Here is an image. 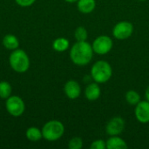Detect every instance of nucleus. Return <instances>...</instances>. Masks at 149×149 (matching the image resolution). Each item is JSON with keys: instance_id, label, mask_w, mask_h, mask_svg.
<instances>
[{"instance_id": "nucleus-7", "label": "nucleus", "mask_w": 149, "mask_h": 149, "mask_svg": "<svg viewBox=\"0 0 149 149\" xmlns=\"http://www.w3.org/2000/svg\"><path fill=\"white\" fill-rule=\"evenodd\" d=\"M134 32V25L128 21H120L117 23L113 29V35L118 40L129 38Z\"/></svg>"}, {"instance_id": "nucleus-25", "label": "nucleus", "mask_w": 149, "mask_h": 149, "mask_svg": "<svg viewBox=\"0 0 149 149\" xmlns=\"http://www.w3.org/2000/svg\"><path fill=\"white\" fill-rule=\"evenodd\" d=\"M139 1H141V2H144V1H147V0H139Z\"/></svg>"}, {"instance_id": "nucleus-24", "label": "nucleus", "mask_w": 149, "mask_h": 149, "mask_svg": "<svg viewBox=\"0 0 149 149\" xmlns=\"http://www.w3.org/2000/svg\"><path fill=\"white\" fill-rule=\"evenodd\" d=\"M66 1L67 3H75V2H78L79 0H65Z\"/></svg>"}, {"instance_id": "nucleus-19", "label": "nucleus", "mask_w": 149, "mask_h": 149, "mask_svg": "<svg viewBox=\"0 0 149 149\" xmlns=\"http://www.w3.org/2000/svg\"><path fill=\"white\" fill-rule=\"evenodd\" d=\"M74 37L77 41H86V38L88 37L86 29L83 26H79L74 31Z\"/></svg>"}, {"instance_id": "nucleus-5", "label": "nucleus", "mask_w": 149, "mask_h": 149, "mask_svg": "<svg viewBox=\"0 0 149 149\" xmlns=\"http://www.w3.org/2000/svg\"><path fill=\"white\" fill-rule=\"evenodd\" d=\"M92 46L95 53L99 55H106L113 49V42L110 37L107 35H100L94 39Z\"/></svg>"}, {"instance_id": "nucleus-9", "label": "nucleus", "mask_w": 149, "mask_h": 149, "mask_svg": "<svg viewBox=\"0 0 149 149\" xmlns=\"http://www.w3.org/2000/svg\"><path fill=\"white\" fill-rule=\"evenodd\" d=\"M135 118L140 123L147 124L149 123V101L148 100H141L134 109Z\"/></svg>"}, {"instance_id": "nucleus-6", "label": "nucleus", "mask_w": 149, "mask_h": 149, "mask_svg": "<svg viewBox=\"0 0 149 149\" xmlns=\"http://www.w3.org/2000/svg\"><path fill=\"white\" fill-rule=\"evenodd\" d=\"M6 110L13 117L21 116L25 109V105L24 100L18 96H10L6 100Z\"/></svg>"}, {"instance_id": "nucleus-11", "label": "nucleus", "mask_w": 149, "mask_h": 149, "mask_svg": "<svg viewBox=\"0 0 149 149\" xmlns=\"http://www.w3.org/2000/svg\"><path fill=\"white\" fill-rule=\"evenodd\" d=\"M101 94V90L99 86V83H91L89 84L86 90H85V97L89 101H95L97 100Z\"/></svg>"}, {"instance_id": "nucleus-23", "label": "nucleus", "mask_w": 149, "mask_h": 149, "mask_svg": "<svg viewBox=\"0 0 149 149\" xmlns=\"http://www.w3.org/2000/svg\"><path fill=\"white\" fill-rule=\"evenodd\" d=\"M145 97H146V100L149 101V86L147 87V89H146V92H145Z\"/></svg>"}, {"instance_id": "nucleus-10", "label": "nucleus", "mask_w": 149, "mask_h": 149, "mask_svg": "<svg viewBox=\"0 0 149 149\" xmlns=\"http://www.w3.org/2000/svg\"><path fill=\"white\" fill-rule=\"evenodd\" d=\"M64 92L70 100H76L80 96L81 87L76 80H68L64 86Z\"/></svg>"}, {"instance_id": "nucleus-1", "label": "nucleus", "mask_w": 149, "mask_h": 149, "mask_svg": "<svg viewBox=\"0 0 149 149\" xmlns=\"http://www.w3.org/2000/svg\"><path fill=\"white\" fill-rule=\"evenodd\" d=\"M93 49L87 41H77L70 51V58L73 64L83 66L89 64L93 57Z\"/></svg>"}, {"instance_id": "nucleus-8", "label": "nucleus", "mask_w": 149, "mask_h": 149, "mask_svg": "<svg viewBox=\"0 0 149 149\" xmlns=\"http://www.w3.org/2000/svg\"><path fill=\"white\" fill-rule=\"evenodd\" d=\"M125 120L121 117H113L112 118L106 127V132L110 136L119 135L125 129Z\"/></svg>"}, {"instance_id": "nucleus-14", "label": "nucleus", "mask_w": 149, "mask_h": 149, "mask_svg": "<svg viewBox=\"0 0 149 149\" xmlns=\"http://www.w3.org/2000/svg\"><path fill=\"white\" fill-rule=\"evenodd\" d=\"M3 45L8 50L14 51L18 48L19 41L16 36L12 34H8V35H5L3 38Z\"/></svg>"}, {"instance_id": "nucleus-20", "label": "nucleus", "mask_w": 149, "mask_h": 149, "mask_svg": "<svg viewBox=\"0 0 149 149\" xmlns=\"http://www.w3.org/2000/svg\"><path fill=\"white\" fill-rule=\"evenodd\" d=\"M68 148L70 149H81L83 148V141L79 137H73L69 141Z\"/></svg>"}, {"instance_id": "nucleus-17", "label": "nucleus", "mask_w": 149, "mask_h": 149, "mask_svg": "<svg viewBox=\"0 0 149 149\" xmlns=\"http://www.w3.org/2000/svg\"><path fill=\"white\" fill-rule=\"evenodd\" d=\"M126 101L131 106H136L141 101V95L134 90H130L126 93Z\"/></svg>"}, {"instance_id": "nucleus-16", "label": "nucleus", "mask_w": 149, "mask_h": 149, "mask_svg": "<svg viewBox=\"0 0 149 149\" xmlns=\"http://www.w3.org/2000/svg\"><path fill=\"white\" fill-rule=\"evenodd\" d=\"M25 134H26V138L31 141H38L41 138H43L42 130H40L39 128L36 127H29L27 129Z\"/></svg>"}, {"instance_id": "nucleus-4", "label": "nucleus", "mask_w": 149, "mask_h": 149, "mask_svg": "<svg viewBox=\"0 0 149 149\" xmlns=\"http://www.w3.org/2000/svg\"><path fill=\"white\" fill-rule=\"evenodd\" d=\"M65 133V127L59 120H50L45 123L42 128L43 138L48 141H55L59 140Z\"/></svg>"}, {"instance_id": "nucleus-2", "label": "nucleus", "mask_w": 149, "mask_h": 149, "mask_svg": "<svg viewBox=\"0 0 149 149\" xmlns=\"http://www.w3.org/2000/svg\"><path fill=\"white\" fill-rule=\"evenodd\" d=\"M112 76L113 68L107 61L99 60L95 62L91 68V77L99 84L107 83Z\"/></svg>"}, {"instance_id": "nucleus-3", "label": "nucleus", "mask_w": 149, "mask_h": 149, "mask_svg": "<svg viewBox=\"0 0 149 149\" xmlns=\"http://www.w3.org/2000/svg\"><path fill=\"white\" fill-rule=\"evenodd\" d=\"M11 69L18 73L25 72L30 67V58L27 53L21 49L14 50L9 58Z\"/></svg>"}, {"instance_id": "nucleus-22", "label": "nucleus", "mask_w": 149, "mask_h": 149, "mask_svg": "<svg viewBox=\"0 0 149 149\" xmlns=\"http://www.w3.org/2000/svg\"><path fill=\"white\" fill-rule=\"evenodd\" d=\"M16 3L22 7H28L32 5L36 0H15Z\"/></svg>"}, {"instance_id": "nucleus-13", "label": "nucleus", "mask_w": 149, "mask_h": 149, "mask_svg": "<svg viewBox=\"0 0 149 149\" xmlns=\"http://www.w3.org/2000/svg\"><path fill=\"white\" fill-rule=\"evenodd\" d=\"M78 10L84 14H89L93 12L96 7L95 0H79L77 2Z\"/></svg>"}, {"instance_id": "nucleus-18", "label": "nucleus", "mask_w": 149, "mask_h": 149, "mask_svg": "<svg viewBox=\"0 0 149 149\" xmlns=\"http://www.w3.org/2000/svg\"><path fill=\"white\" fill-rule=\"evenodd\" d=\"M12 87L10 84L7 81L0 82V98L7 100L10 96H11Z\"/></svg>"}, {"instance_id": "nucleus-12", "label": "nucleus", "mask_w": 149, "mask_h": 149, "mask_svg": "<svg viewBox=\"0 0 149 149\" xmlns=\"http://www.w3.org/2000/svg\"><path fill=\"white\" fill-rule=\"evenodd\" d=\"M107 149H127L128 148L127 142L118 135L110 136V138L106 141Z\"/></svg>"}, {"instance_id": "nucleus-15", "label": "nucleus", "mask_w": 149, "mask_h": 149, "mask_svg": "<svg viewBox=\"0 0 149 149\" xmlns=\"http://www.w3.org/2000/svg\"><path fill=\"white\" fill-rule=\"evenodd\" d=\"M69 40L65 38H56L53 43H52V48L58 52H62L66 51L69 48Z\"/></svg>"}, {"instance_id": "nucleus-21", "label": "nucleus", "mask_w": 149, "mask_h": 149, "mask_svg": "<svg viewBox=\"0 0 149 149\" xmlns=\"http://www.w3.org/2000/svg\"><path fill=\"white\" fill-rule=\"evenodd\" d=\"M107 148V144L106 141L103 140H95L93 141L91 145H90V149H106Z\"/></svg>"}]
</instances>
